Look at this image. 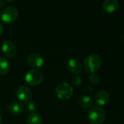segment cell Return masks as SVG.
Returning <instances> with one entry per match:
<instances>
[{
  "label": "cell",
  "mask_w": 124,
  "mask_h": 124,
  "mask_svg": "<svg viewBox=\"0 0 124 124\" xmlns=\"http://www.w3.org/2000/svg\"><path fill=\"white\" fill-rule=\"evenodd\" d=\"M102 57L96 54H91L86 57L83 62V67L86 72L95 73L102 66Z\"/></svg>",
  "instance_id": "1"
},
{
  "label": "cell",
  "mask_w": 124,
  "mask_h": 124,
  "mask_svg": "<svg viewBox=\"0 0 124 124\" xmlns=\"http://www.w3.org/2000/svg\"><path fill=\"white\" fill-rule=\"evenodd\" d=\"M88 118L91 124H102L106 119V112L100 107H92L88 111Z\"/></svg>",
  "instance_id": "2"
},
{
  "label": "cell",
  "mask_w": 124,
  "mask_h": 124,
  "mask_svg": "<svg viewBox=\"0 0 124 124\" xmlns=\"http://www.w3.org/2000/svg\"><path fill=\"white\" fill-rule=\"evenodd\" d=\"M18 17V10L14 6H8L4 7L0 12V19L2 22L11 24L16 21Z\"/></svg>",
  "instance_id": "3"
},
{
  "label": "cell",
  "mask_w": 124,
  "mask_h": 124,
  "mask_svg": "<svg viewBox=\"0 0 124 124\" xmlns=\"http://www.w3.org/2000/svg\"><path fill=\"white\" fill-rule=\"evenodd\" d=\"M74 92L72 86L67 82H62L56 87V93L61 100H67L72 97Z\"/></svg>",
  "instance_id": "4"
},
{
  "label": "cell",
  "mask_w": 124,
  "mask_h": 124,
  "mask_svg": "<svg viewBox=\"0 0 124 124\" xmlns=\"http://www.w3.org/2000/svg\"><path fill=\"white\" fill-rule=\"evenodd\" d=\"M43 73L38 70H30L25 75V81L30 86H37L43 81Z\"/></svg>",
  "instance_id": "5"
},
{
  "label": "cell",
  "mask_w": 124,
  "mask_h": 124,
  "mask_svg": "<svg viewBox=\"0 0 124 124\" xmlns=\"http://www.w3.org/2000/svg\"><path fill=\"white\" fill-rule=\"evenodd\" d=\"M1 49L3 54L8 58H13L16 55V47L14 44L9 40H5L2 42Z\"/></svg>",
  "instance_id": "6"
},
{
  "label": "cell",
  "mask_w": 124,
  "mask_h": 124,
  "mask_svg": "<svg viewBox=\"0 0 124 124\" xmlns=\"http://www.w3.org/2000/svg\"><path fill=\"white\" fill-rule=\"evenodd\" d=\"M27 62L31 68H39L43 65L44 59L42 56L38 53H31L27 57Z\"/></svg>",
  "instance_id": "7"
},
{
  "label": "cell",
  "mask_w": 124,
  "mask_h": 124,
  "mask_svg": "<svg viewBox=\"0 0 124 124\" xmlns=\"http://www.w3.org/2000/svg\"><path fill=\"white\" fill-rule=\"evenodd\" d=\"M17 97L22 102H28L31 98V92L30 89L26 86H20L18 87L15 92Z\"/></svg>",
  "instance_id": "8"
},
{
  "label": "cell",
  "mask_w": 124,
  "mask_h": 124,
  "mask_svg": "<svg viewBox=\"0 0 124 124\" xmlns=\"http://www.w3.org/2000/svg\"><path fill=\"white\" fill-rule=\"evenodd\" d=\"M110 95L109 92L105 90L99 91L94 97L95 102L100 106H105L107 105V103L110 101Z\"/></svg>",
  "instance_id": "9"
},
{
  "label": "cell",
  "mask_w": 124,
  "mask_h": 124,
  "mask_svg": "<svg viewBox=\"0 0 124 124\" xmlns=\"http://www.w3.org/2000/svg\"><path fill=\"white\" fill-rule=\"evenodd\" d=\"M67 68L70 72L75 74H79L82 72L83 66L80 60L75 58H71L67 62Z\"/></svg>",
  "instance_id": "10"
},
{
  "label": "cell",
  "mask_w": 124,
  "mask_h": 124,
  "mask_svg": "<svg viewBox=\"0 0 124 124\" xmlns=\"http://www.w3.org/2000/svg\"><path fill=\"white\" fill-rule=\"evenodd\" d=\"M24 107L22 103L18 102H14L9 105L8 106V112L13 116H18L21 114L23 111Z\"/></svg>",
  "instance_id": "11"
},
{
  "label": "cell",
  "mask_w": 124,
  "mask_h": 124,
  "mask_svg": "<svg viewBox=\"0 0 124 124\" xmlns=\"http://www.w3.org/2000/svg\"><path fill=\"white\" fill-rule=\"evenodd\" d=\"M119 2L117 0H105L103 4L104 9L108 13H113L118 8Z\"/></svg>",
  "instance_id": "12"
},
{
  "label": "cell",
  "mask_w": 124,
  "mask_h": 124,
  "mask_svg": "<svg viewBox=\"0 0 124 124\" xmlns=\"http://www.w3.org/2000/svg\"><path fill=\"white\" fill-rule=\"evenodd\" d=\"M10 70V62L7 59L0 56V75L5 76Z\"/></svg>",
  "instance_id": "13"
},
{
  "label": "cell",
  "mask_w": 124,
  "mask_h": 124,
  "mask_svg": "<svg viewBox=\"0 0 124 124\" xmlns=\"http://www.w3.org/2000/svg\"><path fill=\"white\" fill-rule=\"evenodd\" d=\"M28 124H42V118L39 113H31L27 117Z\"/></svg>",
  "instance_id": "14"
},
{
  "label": "cell",
  "mask_w": 124,
  "mask_h": 124,
  "mask_svg": "<svg viewBox=\"0 0 124 124\" xmlns=\"http://www.w3.org/2000/svg\"><path fill=\"white\" fill-rule=\"evenodd\" d=\"M79 105L83 108H88L92 106L93 100L89 96L85 95L81 97L79 100Z\"/></svg>",
  "instance_id": "15"
},
{
  "label": "cell",
  "mask_w": 124,
  "mask_h": 124,
  "mask_svg": "<svg viewBox=\"0 0 124 124\" xmlns=\"http://www.w3.org/2000/svg\"><path fill=\"white\" fill-rule=\"evenodd\" d=\"M89 81L93 85H97L100 82V77L96 73H91L89 76Z\"/></svg>",
  "instance_id": "16"
},
{
  "label": "cell",
  "mask_w": 124,
  "mask_h": 124,
  "mask_svg": "<svg viewBox=\"0 0 124 124\" xmlns=\"http://www.w3.org/2000/svg\"><path fill=\"white\" fill-rule=\"evenodd\" d=\"M36 108H37V106H36V104L34 102L29 101L26 103V109L29 112L34 113V111L36 110Z\"/></svg>",
  "instance_id": "17"
},
{
  "label": "cell",
  "mask_w": 124,
  "mask_h": 124,
  "mask_svg": "<svg viewBox=\"0 0 124 124\" xmlns=\"http://www.w3.org/2000/svg\"><path fill=\"white\" fill-rule=\"evenodd\" d=\"M72 82L75 86H79L82 82V79L79 76H75L72 79Z\"/></svg>",
  "instance_id": "18"
},
{
  "label": "cell",
  "mask_w": 124,
  "mask_h": 124,
  "mask_svg": "<svg viewBox=\"0 0 124 124\" xmlns=\"http://www.w3.org/2000/svg\"><path fill=\"white\" fill-rule=\"evenodd\" d=\"M3 31H4V27H3V25H2V23L0 22V35H1V34H2V33H3Z\"/></svg>",
  "instance_id": "19"
},
{
  "label": "cell",
  "mask_w": 124,
  "mask_h": 124,
  "mask_svg": "<svg viewBox=\"0 0 124 124\" xmlns=\"http://www.w3.org/2000/svg\"><path fill=\"white\" fill-rule=\"evenodd\" d=\"M4 4V2L2 1H0V7H3Z\"/></svg>",
  "instance_id": "20"
},
{
  "label": "cell",
  "mask_w": 124,
  "mask_h": 124,
  "mask_svg": "<svg viewBox=\"0 0 124 124\" xmlns=\"http://www.w3.org/2000/svg\"><path fill=\"white\" fill-rule=\"evenodd\" d=\"M1 116H0V124H1Z\"/></svg>",
  "instance_id": "21"
}]
</instances>
